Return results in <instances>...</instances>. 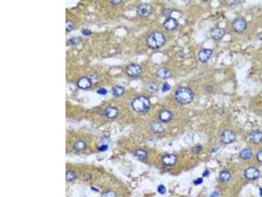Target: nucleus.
Here are the masks:
<instances>
[{
  "instance_id": "f257e3e1",
  "label": "nucleus",
  "mask_w": 262,
  "mask_h": 197,
  "mask_svg": "<svg viewBox=\"0 0 262 197\" xmlns=\"http://www.w3.org/2000/svg\"><path fill=\"white\" fill-rule=\"evenodd\" d=\"M165 42L166 38L165 35L161 32L155 31L148 36L146 44L147 47L152 50H157L163 47Z\"/></svg>"
},
{
  "instance_id": "f03ea898",
  "label": "nucleus",
  "mask_w": 262,
  "mask_h": 197,
  "mask_svg": "<svg viewBox=\"0 0 262 197\" xmlns=\"http://www.w3.org/2000/svg\"><path fill=\"white\" fill-rule=\"evenodd\" d=\"M195 97L193 91L189 88L181 87L177 89L175 93V98L178 103L188 104L192 103Z\"/></svg>"
},
{
  "instance_id": "7ed1b4c3",
  "label": "nucleus",
  "mask_w": 262,
  "mask_h": 197,
  "mask_svg": "<svg viewBox=\"0 0 262 197\" xmlns=\"http://www.w3.org/2000/svg\"><path fill=\"white\" fill-rule=\"evenodd\" d=\"M152 106L150 100L147 97L138 96L131 101L132 109L138 113H144L150 109Z\"/></svg>"
},
{
  "instance_id": "20e7f679",
  "label": "nucleus",
  "mask_w": 262,
  "mask_h": 197,
  "mask_svg": "<svg viewBox=\"0 0 262 197\" xmlns=\"http://www.w3.org/2000/svg\"><path fill=\"white\" fill-rule=\"evenodd\" d=\"M126 73L131 78H138L142 74V68L136 63H131L126 67Z\"/></svg>"
},
{
  "instance_id": "39448f33",
  "label": "nucleus",
  "mask_w": 262,
  "mask_h": 197,
  "mask_svg": "<svg viewBox=\"0 0 262 197\" xmlns=\"http://www.w3.org/2000/svg\"><path fill=\"white\" fill-rule=\"evenodd\" d=\"M153 8L152 5L147 3H143L140 5L137 8V14L139 17L143 19L147 18L152 13Z\"/></svg>"
},
{
  "instance_id": "423d86ee",
  "label": "nucleus",
  "mask_w": 262,
  "mask_h": 197,
  "mask_svg": "<svg viewBox=\"0 0 262 197\" xmlns=\"http://www.w3.org/2000/svg\"><path fill=\"white\" fill-rule=\"evenodd\" d=\"M246 22L243 18L235 19L232 23V29L237 33H242L246 29Z\"/></svg>"
},
{
  "instance_id": "0eeeda50",
  "label": "nucleus",
  "mask_w": 262,
  "mask_h": 197,
  "mask_svg": "<svg viewBox=\"0 0 262 197\" xmlns=\"http://www.w3.org/2000/svg\"><path fill=\"white\" fill-rule=\"evenodd\" d=\"M235 140V132L227 130L223 131L220 136V141L224 144H230Z\"/></svg>"
},
{
  "instance_id": "6e6552de",
  "label": "nucleus",
  "mask_w": 262,
  "mask_h": 197,
  "mask_svg": "<svg viewBox=\"0 0 262 197\" xmlns=\"http://www.w3.org/2000/svg\"><path fill=\"white\" fill-rule=\"evenodd\" d=\"M162 26L168 31H174L178 28V23L176 19L170 17L165 20Z\"/></svg>"
},
{
  "instance_id": "1a4fd4ad",
  "label": "nucleus",
  "mask_w": 262,
  "mask_h": 197,
  "mask_svg": "<svg viewBox=\"0 0 262 197\" xmlns=\"http://www.w3.org/2000/svg\"><path fill=\"white\" fill-rule=\"evenodd\" d=\"M212 53H213V51H212L211 49H203L198 53V59H199L200 62L203 63L207 62L211 57Z\"/></svg>"
},
{
  "instance_id": "9d476101",
  "label": "nucleus",
  "mask_w": 262,
  "mask_h": 197,
  "mask_svg": "<svg viewBox=\"0 0 262 197\" xmlns=\"http://www.w3.org/2000/svg\"><path fill=\"white\" fill-rule=\"evenodd\" d=\"M225 34V31L221 27H215L210 31V36L212 38L218 41L222 40Z\"/></svg>"
},
{
  "instance_id": "9b49d317",
  "label": "nucleus",
  "mask_w": 262,
  "mask_h": 197,
  "mask_svg": "<svg viewBox=\"0 0 262 197\" xmlns=\"http://www.w3.org/2000/svg\"><path fill=\"white\" fill-rule=\"evenodd\" d=\"M173 114L171 111L167 109L161 110L159 113V119L162 123H168L172 120Z\"/></svg>"
},
{
  "instance_id": "f8f14e48",
  "label": "nucleus",
  "mask_w": 262,
  "mask_h": 197,
  "mask_svg": "<svg viewBox=\"0 0 262 197\" xmlns=\"http://www.w3.org/2000/svg\"><path fill=\"white\" fill-rule=\"evenodd\" d=\"M77 86L81 89H88L92 86V80L87 76H83L78 80Z\"/></svg>"
},
{
  "instance_id": "ddd939ff",
  "label": "nucleus",
  "mask_w": 262,
  "mask_h": 197,
  "mask_svg": "<svg viewBox=\"0 0 262 197\" xmlns=\"http://www.w3.org/2000/svg\"><path fill=\"white\" fill-rule=\"evenodd\" d=\"M259 172L257 168L254 167H250L245 170L244 175L246 179L250 180L256 179L259 176Z\"/></svg>"
},
{
  "instance_id": "4468645a",
  "label": "nucleus",
  "mask_w": 262,
  "mask_h": 197,
  "mask_svg": "<svg viewBox=\"0 0 262 197\" xmlns=\"http://www.w3.org/2000/svg\"><path fill=\"white\" fill-rule=\"evenodd\" d=\"M171 75L172 72L171 70L165 67H162L159 68L156 72V76L158 78L162 80H167L169 78H171Z\"/></svg>"
},
{
  "instance_id": "2eb2a0df",
  "label": "nucleus",
  "mask_w": 262,
  "mask_h": 197,
  "mask_svg": "<svg viewBox=\"0 0 262 197\" xmlns=\"http://www.w3.org/2000/svg\"><path fill=\"white\" fill-rule=\"evenodd\" d=\"M104 114L109 119H114L118 116L119 110L116 107H108L104 110Z\"/></svg>"
},
{
  "instance_id": "dca6fc26",
  "label": "nucleus",
  "mask_w": 262,
  "mask_h": 197,
  "mask_svg": "<svg viewBox=\"0 0 262 197\" xmlns=\"http://www.w3.org/2000/svg\"><path fill=\"white\" fill-rule=\"evenodd\" d=\"M177 160L176 157L174 154H166L163 157H162V162L164 163L165 165L168 166H171L176 164Z\"/></svg>"
},
{
  "instance_id": "f3484780",
  "label": "nucleus",
  "mask_w": 262,
  "mask_h": 197,
  "mask_svg": "<svg viewBox=\"0 0 262 197\" xmlns=\"http://www.w3.org/2000/svg\"><path fill=\"white\" fill-rule=\"evenodd\" d=\"M151 129H152V131L155 133H156V134L164 132L165 130L163 125H162V122H161V121L154 122L152 124Z\"/></svg>"
},
{
  "instance_id": "a211bd4d",
  "label": "nucleus",
  "mask_w": 262,
  "mask_h": 197,
  "mask_svg": "<svg viewBox=\"0 0 262 197\" xmlns=\"http://www.w3.org/2000/svg\"><path fill=\"white\" fill-rule=\"evenodd\" d=\"M250 139L254 143H259L262 141V133L258 130L254 131L250 135Z\"/></svg>"
},
{
  "instance_id": "6ab92c4d",
  "label": "nucleus",
  "mask_w": 262,
  "mask_h": 197,
  "mask_svg": "<svg viewBox=\"0 0 262 197\" xmlns=\"http://www.w3.org/2000/svg\"><path fill=\"white\" fill-rule=\"evenodd\" d=\"M74 149L76 151H83L86 149L87 143L83 140H78L74 143L73 145Z\"/></svg>"
},
{
  "instance_id": "aec40b11",
  "label": "nucleus",
  "mask_w": 262,
  "mask_h": 197,
  "mask_svg": "<svg viewBox=\"0 0 262 197\" xmlns=\"http://www.w3.org/2000/svg\"><path fill=\"white\" fill-rule=\"evenodd\" d=\"M112 94L115 97H120L125 93V89L121 86H116L112 88Z\"/></svg>"
},
{
  "instance_id": "412c9836",
  "label": "nucleus",
  "mask_w": 262,
  "mask_h": 197,
  "mask_svg": "<svg viewBox=\"0 0 262 197\" xmlns=\"http://www.w3.org/2000/svg\"><path fill=\"white\" fill-rule=\"evenodd\" d=\"M239 157L240 158L244 160L249 159L252 157V150L250 148H246V149L240 151L239 154Z\"/></svg>"
},
{
  "instance_id": "4be33fe9",
  "label": "nucleus",
  "mask_w": 262,
  "mask_h": 197,
  "mask_svg": "<svg viewBox=\"0 0 262 197\" xmlns=\"http://www.w3.org/2000/svg\"><path fill=\"white\" fill-rule=\"evenodd\" d=\"M134 156L136 157L138 159L143 160H145L147 158V152L144 149H137L134 153Z\"/></svg>"
},
{
  "instance_id": "5701e85b",
  "label": "nucleus",
  "mask_w": 262,
  "mask_h": 197,
  "mask_svg": "<svg viewBox=\"0 0 262 197\" xmlns=\"http://www.w3.org/2000/svg\"><path fill=\"white\" fill-rule=\"evenodd\" d=\"M219 180L220 181L223 182V183H226L229 181V179H231V174L228 171H223L220 173L219 174Z\"/></svg>"
},
{
  "instance_id": "b1692460",
  "label": "nucleus",
  "mask_w": 262,
  "mask_h": 197,
  "mask_svg": "<svg viewBox=\"0 0 262 197\" xmlns=\"http://www.w3.org/2000/svg\"><path fill=\"white\" fill-rule=\"evenodd\" d=\"M77 178V175L74 171L69 170L66 173V179L68 181H74Z\"/></svg>"
},
{
  "instance_id": "393cba45",
  "label": "nucleus",
  "mask_w": 262,
  "mask_h": 197,
  "mask_svg": "<svg viewBox=\"0 0 262 197\" xmlns=\"http://www.w3.org/2000/svg\"><path fill=\"white\" fill-rule=\"evenodd\" d=\"M147 88L151 93H155L156 92L157 90V86L155 83L153 82H150L147 84Z\"/></svg>"
},
{
  "instance_id": "a878e982",
  "label": "nucleus",
  "mask_w": 262,
  "mask_h": 197,
  "mask_svg": "<svg viewBox=\"0 0 262 197\" xmlns=\"http://www.w3.org/2000/svg\"><path fill=\"white\" fill-rule=\"evenodd\" d=\"M74 29H75V26L72 21H71L70 20H66V32H69L71 31H72L73 30H74Z\"/></svg>"
},
{
  "instance_id": "bb28decb",
  "label": "nucleus",
  "mask_w": 262,
  "mask_h": 197,
  "mask_svg": "<svg viewBox=\"0 0 262 197\" xmlns=\"http://www.w3.org/2000/svg\"><path fill=\"white\" fill-rule=\"evenodd\" d=\"M171 89V86L168 83L165 82L163 84H162V89H161L162 93H167Z\"/></svg>"
},
{
  "instance_id": "cd10ccee",
  "label": "nucleus",
  "mask_w": 262,
  "mask_h": 197,
  "mask_svg": "<svg viewBox=\"0 0 262 197\" xmlns=\"http://www.w3.org/2000/svg\"><path fill=\"white\" fill-rule=\"evenodd\" d=\"M101 197H117L115 192L112 191H105L102 194Z\"/></svg>"
},
{
  "instance_id": "c85d7f7f",
  "label": "nucleus",
  "mask_w": 262,
  "mask_h": 197,
  "mask_svg": "<svg viewBox=\"0 0 262 197\" xmlns=\"http://www.w3.org/2000/svg\"><path fill=\"white\" fill-rule=\"evenodd\" d=\"M81 41V39L78 38H72L69 40V44L70 45H75L77 44H78L80 43Z\"/></svg>"
},
{
  "instance_id": "c756f323",
  "label": "nucleus",
  "mask_w": 262,
  "mask_h": 197,
  "mask_svg": "<svg viewBox=\"0 0 262 197\" xmlns=\"http://www.w3.org/2000/svg\"><path fill=\"white\" fill-rule=\"evenodd\" d=\"M96 93L98 94H100V95H105L107 94L108 91H107V89L104 88H101L98 89L96 91Z\"/></svg>"
},
{
  "instance_id": "7c9ffc66",
  "label": "nucleus",
  "mask_w": 262,
  "mask_h": 197,
  "mask_svg": "<svg viewBox=\"0 0 262 197\" xmlns=\"http://www.w3.org/2000/svg\"><path fill=\"white\" fill-rule=\"evenodd\" d=\"M157 191L160 193V194H165L166 193V188L164 185H160L159 186H158L157 187Z\"/></svg>"
},
{
  "instance_id": "2f4dec72",
  "label": "nucleus",
  "mask_w": 262,
  "mask_h": 197,
  "mask_svg": "<svg viewBox=\"0 0 262 197\" xmlns=\"http://www.w3.org/2000/svg\"><path fill=\"white\" fill-rule=\"evenodd\" d=\"M81 33H82V34H83V35H84V36H90V35L92 34V32H91L90 30L87 29L83 30L81 31Z\"/></svg>"
},
{
  "instance_id": "473e14b6",
  "label": "nucleus",
  "mask_w": 262,
  "mask_h": 197,
  "mask_svg": "<svg viewBox=\"0 0 262 197\" xmlns=\"http://www.w3.org/2000/svg\"><path fill=\"white\" fill-rule=\"evenodd\" d=\"M193 153H199L201 151V146L200 145H197L193 149Z\"/></svg>"
},
{
  "instance_id": "72a5a7b5",
  "label": "nucleus",
  "mask_w": 262,
  "mask_h": 197,
  "mask_svg": "<svg viewBox=\"0 0 262 197\" xmlns=\"http://www.w3.org/2000/svg\"><path fill=\"white\" fill-rule=\"evenodd\" d=\"M172 10L171 9H165L164 11H163V15H165V16H167V17H170V16H171V13H172Z\"/></svg>"
},
{
  "instance_id": "f704fd0d",
  "label": "nucleus",
  "mask_w": 262,
  "mask_h": 197,
  "mask_svg": "<svg viewBox=\"0 0 262 197\" xmlns=\"http://www.w3.org/2000/svg\"><path fill=\"white\" fill-rule=\"evenodd\" d=\"M256 158L258 162H262V151H260L257 153Z\"/></svg>"
},
{
  "instance_id": "c9c22d12",
  "label": "nucleus",
  "mask_w": 262,
  "mask_h": 197,
  "mask_svg": "<svg viewBox=\"0 0 262 197\" xmlns=\"http://www.w3.org/2000/svg\"><path fill=\"white\" fill-rule=\"evenodd\" d=\"M108 146L107 145H102V146L99 147L98 149L100 151H105L108 149Z\"/></svg>"
},
{
  "instance_id": "e433bc0d",
  "label": "nucleus",
  "mask_w": 262,
  "mask_h": 197,
  "mask_svg": "<svg viewBox=\"0 0 262 197\" xmlns=\"http://www.w3.org/2000/svg\"><path fill=\"white\" fill-rule=\"evenodd\" d=\"M122 2V1H121V0H114V1H111L110 2V3H111V4L112 5H119V4H120Z\"/></svg>"
},
{
  "instance_id": "4c0bfd02",
  "label": "nucleus",
  "mask_w": 262,
  "mask_h": 197,
  "mask_svg": "<svg viewBox=\"0 0 262 197\" xmlns=\"http://www.w3.org/2000/svg\"><path fill=\"white\" fill-rule=\"evenodd\" d=\"M203 179L202 178H198L197 179H196V180H195L194 181V184H195V185H199V184H202L203 183Z\"/></svg>"
},
{
  "instance_id": "58836bf2",
  "label": "nucleus",
  "mask_w": 262,
  "mask_h": 197,
  "mask_svg": "<svg viewBox=\"0 0 262 197\" xmlns=\"http://www.w3.org/2000/svg\"><path fill=\"white\" fill-rule=\"evenodd\" d=\"M218 193L216 191L213 192L210 194V197H218Z\"/></svg>"
},
{
  "instance_id": "ea45409f",
  "label": "nucleus",
  "mask_w": 262,
  "mask_h": 197,
  "mask_svg": "<svg viewBox=\"0 0 262 197\" xmlns=\"http://www.w3.org/2000/svg\"><path fill=\"white\" fill-rule=\"evenodd\" d=\"M210 174V172H209V171L208 170H206L205 171L204 173H203V176L204 177H205V176H208V175Z\"/></svg>"
},
{
  "instance_id": "a19ab883",
  "label": "nucleus",
  "mask_w": 262,
  "mask_h": 197,
  "mask_svg": "<svg viewBox=\"0 0 262 197\" xmlns=\"http://www.w3.org/2000/svg\"><path fill=\"white\" fill-rule=\"evenodd\" d=\"M260 195L262 196V189H260Z\"/></svg>"
}]
</instances>
